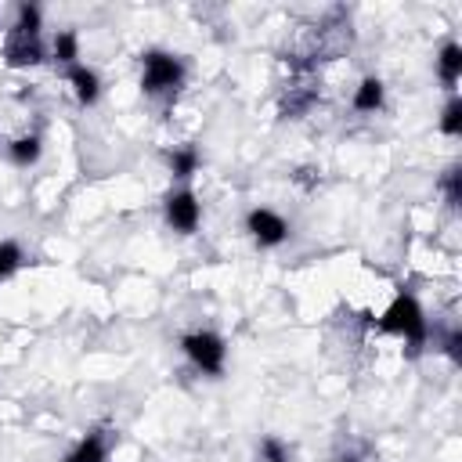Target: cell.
Segmentation results:
<instances>
[{
	"mask_svg": "<svg viewBox=\"0 0 462 462\" xmlns=\"http://www.w3.org/2000/svg\"><path fill=\"white\" fill-rule=\"evenodd\" d=\"M437 130H440L444 137H462V97H458V94H451V97L444 101V108H440V116H437Z\"/></svg>",
	"mask_w": 462,
	"mask_h": 462,
	"instance_id": "obj_15",
	"label": "cell"
},
{
	"mask_svg": "<svg viewBox=\"0 0 462 462\" xmlns=\"http://www.w3.org/2000/svg\"><path fill=\"white\" fill-rule=\"evenodd\" d=\"M108 451H112L108 430H90V433H83V437L72 444V451L65 455V462H105Z\"/></svg>",
	"mask_w": 462,
	"mask_h": 462,
	"instance_id": "obj_8",
	"label": "cell"
},
{
	"mask_svg": "<svg viewBox=\"0 0 462 462\" xmlns=\"http://www.w3.org/2000/svg\"><path fill=\"white\" fill-rule=\"evenodd\" d=\"M383 101H386V87H383V79H379V76H365V79L354 87V97H350L354 112H365V116L379 112V108H383Z\"/></svg>",
	"mask_w": 462,
	"mask_h": 462,
	"instance_id": "obj_10",
	"label": "cell"
},
{
	"mask_svg": "<svg viewBox=\"0 0 462 462\" xmlns=\"http://www.w3.org/2000/svg\"><path fill=\"white\" fill-rule=\"evenodd\" d=\"M11 32H22V36H40V32H43V11H40L36 4H29V0H25V4H18Z\"/></svg>",
	"mask_w": 462,
	"mask_h": 462,
	"instance_id": "obj_14",
	"label": "cell"
},
{
	"mask_svg": "<svg viewBox=\"0 0 462 462\" xmlns=\"http://www.w3.org/2000/svg\"><path fill=\"white\" fill-rule=\"evenodd\" d=\"M40 155H43V137H40L36 130L18 134V137L7 144V159H11L14 166H22V170L36 166V162H40Z\"/></svg>",
	"mask_w": 462,
	"mask_h": 462,
	"instance_id": "obj_11",
	"label": "cell"
},
{
	"mask_svg": "<svg viewBox=\"0 0 462 462\" xmlns=\"http://www.w3.org/2000/svg\"><path fill=\"white\" fill-rule=\"evenodd\" d=\"M458 346H462V328H448V336H444V354H448L455 365L462 361V350H458Z\"/></svg>",
	"mask_w": 462,
	"mask_h": 462,
	"instance_id": "obj_19",
	"label": "cell"
},
{
	"mask_svg": "<svg viewBox=\"0 0 462 462\" xmlns=\"http://www.w3.org/2000/svg\"><path fill=\"white\" fill-rule=\"evenodd\" d=\"M47 58V47H43V36H22V32H11L7 43H4V65L7 69H32Z\"/></svg>",
	"mask_w": 462,
	"mask_h": 462,
	"instance_id": "obj_6",
	"label": "cell"
},
{
	"mask_svg": "<svg viewBox=\"0 0 462 462\" xmlns=\"http://www.w3.org/2000/svg\"><path fill=\"white\" fill-rule=\"evenodd\" d=\"M437 79H440L448 90H455V83L462 79V43L448 40V43L437 51Z\"/></svg>",
	"mask_w": 462,
	"mask_h": 462,
	"instance_id": "obj_12",
	"label": "cell"
},
{
	"mask_svg": "<svg viewBox=\"0 0 462 462\" xmlns=\"http://www.w3.org/2000/svg\"><path fill=\"white\" fill-rule=\"evenodd\" d=\"M51 58L58 61V65H76L79 61V36H76V29H58L54 32V40H51Z\"/></svg>",
	"mask_w": 462,
	"mask_h": 462,
	"instance_id": "obj_13",
	"label": "cell"
},
{
	"mask_svg": "<svg viewBox=\"0 0 462 462\" xmlns=\"http://www.w3.org/2000/svg\"><path fill=\"white\" fill-rule=\"evenodd\" d=\"M375 328H379L383 336L404 339L411 354H419V350L426 346V339H430V318H426L422 303H419L411 292H404V289L386 303V310L379 314Z\"/></svg>",
	"mask_w": 462,
	"mask_h": 462,
	"instance_id": "obj_1",
	"label": "cell"
},
{
	"mask_svg": "<svg viewBox=\"0 0 462 462\" xmlns=\"http://www.w3.org/2000/svg\"><path fill=\"white\" fill-rule=\"evenodd\" d=\"M22 267H25V249H22L18 242L4 238V242H0V282H7L11 274H18Z\"/></svg>",
	"mask_w": 462,
	"mask_h": 462,
	"instance_id": "obj_16",
	"label": "cell"
},
{
	"mask_svg": "<svg viewBox=\"0 0 462 462\" xmlns=\"http://www.w3.org/2000/svg\"><path fill=\"white\" fill-rule=\"evenodd\" d=\"M162 159H166V170H170V177H173V180H180V184H188V180L199 173V166H202V155H199V148H195V144H180V148H170Z\"/></svg>",
	"mask_w": 462,
	"mask_h": 462,
	"instance_id": "obj_9",
	"label": "cell"
},
{
	"mask_svg": "<svg viewBox=\"0 0 462 462\" xmlns=\"http://www.w3.org/2000/svg\"><path fill=\"white\" fill-rule=\"evenodd\" d=\"M180 354L209 379H220L227 368V339L213 328H191L180 336Z\"/></svg>",
	"mask_w": 462,
	"mask_h": 462,
	"instance_id": "obj_3",
	"label": "cell"
},
{
	"mask_svg": "<svg viewBox=\"0 0 462 462\" xmlns=\"http://www.w3.org/2000/svg\"><path fill=\"white\" fill-rule=\"evenodd\" d=\"M437 188L444 191V199H448V206H458V202H462V170H458V166H448V170L440 173V180H437Z\"/></svg>",
	"mask_w": 462,
	"mask_h": 462,
	"instance_id": "obj_17",
	"label": "cell"
},
{
	"mask_svg": "<svg viewBox=\"0 0 462 462\" xmlns=\"http://www.w3.org/2000/svg\"><path fill=\"white\" fill-rule=\"evenodd\" d=\"M162 220L177 235H195L199 224H202V202H199V195L188 184L170 188L166 199H162Z\"/></svg>",
	"mask_w": 462,
	"mask_h": 462,
	"instance_id": "obj_4",
	"label": "cell"
},
{
	"mask_svg": "<svg viewBox=\"0 0 462 462\" xmlns=\"http://www.w3.org/2000/svg\"><path fill=\"white\" fill-rule=\"evenodd\" d=\"M184 58H177L173 51H162V47H152L141 54V90L148 97H166V94H177L184 87Z\"/></svg>",
	"mask_w": 462,
	"mask_h": 462,
	"instance_id": "obj_2",
	"label": "cell"
},
{
	"mask_svg": "<svg viewBox=\"0 0 462 462\" xmlns=\"http://www.w3.org/2000/svg\"><path fill=\"white\" fill-rule=\"evenodd\" d=\"M260 462H289V451L278 437H263L260 440Z\"/></svg>",
	"mask_w": 462,
	"mask_h": 462,
	"instance_id": "obj_18",
	"label": "cell"
},
{
	"mask_svg": "<svg viewBox=\"0 0 462 462\" xmlns=\"http://www.w3.org/2000/svg\"><path fill=\"white\" fill-rule=\"evenodd\" d=\"M65 83H69V90H72V97L79 105H87V108L97 105V97H101V76L90 65H83V61L69 65L65 69Z\"/></svg>",
	"mask_w": 462,
	"mask_h": 462,
	"instance_id": "obj_7",
	"label": "cell"
},
{
	"mask_svg": "<svg viewBox=\"0 0 462 462\" xmlns=\"http://www.w3.org/2000/svg\"><path fill=\"white\" fill-rule=\"evenodd\" d=\"M245 231H249V238H253L260 249H278V245H285L289 235H292L289 220H285L278 209H271V206H253V209L245 213Z\"/></svg>",
	"mask_w": 462,
	"mask_h": 462,
	"instance_id": "obj_5",
	"label": "cell"
}]
</instances>
